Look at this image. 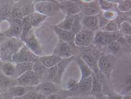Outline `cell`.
I'll return each mask as SVG.
<instances>
[{
  "instance_id": "47",
  "label": "cell",
  "mask_w": 131,
  "mask_h": 99,
  "mask_svg": "<svg viewBox=\"0 0 131 99\" xmlns=\"http://www.w3.org/2000/svg\"><path fill=\"white\" fill-rule=\"evenodd\" d=\"M2 92H4V91H3L1 88H0V94H1V93Z\"/></svg>"
},
{
  "instance_id": "21",
  "label": "cell",
  "mask_w": 131,
  "mask_h": 99,
  "mask_svg": "<svg viewBox=\"0 0 131 99\" xmlns=\"http://www.w3.org/2000/svg\"><path fill=\"white\" fill-rule=\"evenodd\" d=\"M75 62L78 65L80 69L81 73V79H84L89 77L93 74V70L91 69L90 67L82 59L81 57L78 58L75 57Z\"/></svg>"
},
{
  "instance_id": "42",
  "label": "cell",
  "mask_w": 131,
  "mask_h": 99,
  "mask_svg": "<svg viewBox=\"0 0 131 99\" xmlns=\"http://www.w3.org/2000/svg\"><path fill=\"white\" fill-rule=\"evenodd\" d=\"M97 16L99 18V30H100L105 26V25H106L107 24V23L109 22L110 21H109V20H107V19L104 18V17L102 16V14L101 15H100V14H99Z\"/></svg>"
},
{
  "instance_id": "44",
  "label": "cell",
  "mask_w": 131,
  "mask_h": 99,
  "mask_svg": "<svg viewBox=\"0 0 131 99\" xmlns=\"http://www.w3.org/2000/svg\"><path fill=\"white\" fill-rule=\"evenodd\" d=\"M0 99H14L12 96H10L6 91L1 93L0 94Z\"/></svg>"
},
{
  "instance_id": "8",
  "label": "cell",
  "mask_w": 131,
  "mask_h": 99,
  "mask_svg": "<svg viewBox=\"0 0 131 99\" xmlns=\"http://www.w3.org/2000/svg\"><path fill=\"white\" fill-rule=\"evenodd\" d=\"M121 36L119 32H107L102 31H96L93 43L100 45H109Z\"/></svg>"
},
{
  "instance_id": "1",
  "label": "cell",
  "mask_w": 131,
  "mask_h": 99,
  "mask_svg": "<svg viewBox=\"0 0 131 99\" xmlns=\"http://www.w3.org/2000/svg\"><path fill=\"white\" fill-rule=\"evenodd\" d=\"M2 37L3 38H0V53L1 55V60L11 62L12 56L18 52V50L24 45V43L20 39Z\"/></svg>"
},
{
  "instance_id": "19",
  "label": "cell",
  "mask_w": 131,
  "mask_h": 99,
  "mask_svg": "<svg viewBox=\"0 0 131 99\" xmlns=\"http://www.w3.org/2000/svg\"><path fill=\"white\" fill-rule=\"evenodd\" d=\"M61 58L59 57L58 56L54 55H51L49 56H42L39 57L38 61L40 62L43 66L48 68L52 67L55 66V65L58 64L59 62L61 61Z\"/></svg>"
},
{
  "instance_id": "45",
  "label": "cell",
  "mask_w": 131,
  "mask_h": 99,
  "mask_svg": "<svg viewBox=\"0 0 131 99\" xmlns=\"http://www.w3.org/2000/svg\"><path fill=\"white\" fill-rule=\"evenodd\" d=\"M110 99H123V96L119 94H112L108 95Z\"/></svg>"
},
{
  "instance_id": "48",
  "label": "cell",
  "mask_w": 131,
  "mask_h": 99,
  "mask_svg": "<svg viewBox=\"0 0 131 99\" xmlns=\"http://www.w3.org/2000/svg\"><path fill=\"white\" fill-rule=\"evenodd\" d=\"M0 60H1V53H0Z\"/></svg>"
},
{
  "instance_id": "25",
  "label": "cell",
  "mask_w": 131,
  "mask_h": 99,
  "mask_svg": "<svg viewBox=\"0 0 131 99\" xmlns=\"http://www.w3.org/2000/svg\"><path fill=\"white\" fill-rule=\"evenodd\" d=\"M35 1H19L23 17L31 15L35 12Z\"/></svg>"
},
{
  "instance_id": "2",
  "label": "cell",
  "mask_w": 131,
  "mask_h": 99,
  "mask_svg": "<svg viewBox=\"0 0 131 99\" xmlns=\"http://www.w3.org/2000/svg\"><path fill=\"white\" fill-rule=\"evenodd\" d=\"M6 21L8 23L9 25L6 30L1 32V35L6 38L20 39L23 19L9 18Z\"/></svg>"
},
{
  "instance_id": "18",
  "label": "cell",
  "mask_w": 131,
  "mask_h": 99,
  "mask_svg": "<svg viewBox=\"0 0 131 99\" xmlns=\"http://www.w3.org/2000/svg\"><path fill=\"white\" fill-rule=\"evenodd\" d=\"M18 85L16 79L8 77L0 70V88L6 92L11 87Z\"/></svg>"
},
{
  "instance_id": "39",
  "label": "cell",
  "mask_w": 131,
  "mask_h": 99,
  "mask_svg": "<svg viewBox=\"0 0 131 99\" xmlns=\"http://www.w3.org/2000/svg\"><path fill=\"white\" fill-rule=\"evenodd\" d=\"M118 12L116 10H108L102 12V15L104 18L107 19L109 21L115 20L118 15Z\"/></svg>"
},
{
  "instance_id": "5",
  "label": "cell",
  "mask_w": 131,
  "mask_h": 99,
  "mask_svg": "<svg viewBox=\"0 0 131 99\" xmlns=\"http://www.w3.org/2000/svg\"><path fill=\"white\" fill-rule=\"evenodd\" d=\"M60 9L55 1H39L35 4V10L46 16L55 15Z\"/></svg>"
},
{
  "instance_id": "17",
  "label": "cell",
  "mask_w": 131,
  "mask_h": 99,
  "mask_svg": "<svg viewBox=\"0 0 131 99\" xmlns=\"http://www.w3.org/2000/svg\"><path fill=\"white\" fill-rule=\"evenodd\" d=\"M36 87H25L17 85V86L11 87V88L8 89L6 92L10 96H12L13 98L19 97L24 96L26 93L31 91L35 90Z\"/></svg>"
},
{
  "instance_id": "40",
  "label": "cell",
  "mask_w": 131,
  "mask_h": 99,
  "mask_svg": "<svg viewBox=\"0 0 131 99\" xmlns=\"http://www.w3.org/2000/svg\"><path fill=\"white\" fill-rule=\"evenodd\" d=\"M108 47L110 50L114 53H120L122 51V49L124 48V47H122L116 40L112 42L109 45H108Z\"/></svg>"
},
{
  "instance_id": "15",
  "label": "cell",
  "mask_w": 131,
  "mask_h": 99,
  "mask_svg": "<svg viewBox=\"0 0 131 99\" xmlns=\"http://www.w3.org/2000/svg\"><path fill=\"white\" fill-rule=\"evenodd\" d=\"M14 4V1H0V22L10 18Z\"/></svg>"
},
{
  "instance_id": "16",
  "label": "cell",
  "mask_w": 131,
  "mask_h": 99,
  "mask_svg": "<svg viewBox=\"0 0 131 99\" xmlns=\"http://www.w3.org/2000/svg\"><path fill=\"white\" fill-rule=\"evenodd\" d=\"M83 27L96 32L99 30L98 16H84L82 22Z\"/></svg>"
},
{
  "instance_id": "22",
  "label": "cell",
  "mask_w": 131,
  "mask_h": 99,
  "mask_svg": "<svg viewBox=\"0 0 131 99\" xmlns=\"http://www.w3.org/2000/svg\"><path fill=\"white\" fill-rule=\"evenodd\" d=\"M33 65V64L31 62H21V63L15 64V71L13 78L16 79L25 72L32 70Z\"/></svg>"
},
{
  "instance_id": "10",
  "label": "cell",
  "mask_w": 131,
  "mask_h": 99,
  "mask_svg": "<svg viewBox=\"0 0 131 99\" xmlns=\"http://www.w3.org/2000/svg\"><path fill=\"white\" fill-rule=\"evenodd\" d=\"M24 43L31 52L38 57L43 56V52L42 47L37 39L34 32V30L30 31L29 35L27 37Z\"/></svg>"
},
{
  "instance_id": "30",
  "label": "cell",
  "mask_w": 131,
  "mask_h": 99,
  "mask_svg": "<svg viewBox=\"0 0 131 99\" xmlns=\"http://www.w3.org/2000/svg\"><path fill=\"white\" fill-rule=\"evenodd\" d=\"M14 99H46V96L39 93L35 90L31 91L24 96L19 97H15Z\"/></svg>"
},
{
  "instance_id": "37",
  "label": "cell",
  "mask_w": 131,
  "mask_h": 99,
  "mask_svg": "<svg viewBox=\"0 0 131 99\" xmlns=\"http://www.w3.org/2000/svg\"><path fill=\"white\" fill-rule=\"evenodd\" d=\"M119 28L122 33L126 36H130L131 24L129 21H124L119 25Z\"/></svg>"
},
{
  "instance_id": "24",
  "label": "cell",
  "mask_w": 131,
  "mask_h": 99,
  "mask_svg": "<svg viewBox=\"0 0 131 99\" xmlns=\"http://www.w3.org/2000/svg\"><path fill=\"white\" fill-rule=\"evenodd\" d=\"M15 68V64L13 62L0 60V70L8 77L13 78Z\"/></svg>"
},
{
  "instance_id": "26",
  "label": "cell",
  "mask_w": 131,
  "mask_h": 99,
  "mask_svg": "<svg viewBox=\"0 0 131 99\" xmlns=\"http://www.w3.org/2000/svg\"><path fill=\"white\" fill-rule=\"evenodd\" d=\"M92 75L86 78L81 79L80 80L78 81V89L82 93H90L91 88H92Z\"/></svg>"
},
{
  "instance_id": "28",
  "label": "cell",
  "mask_w": 131,
  "mask_h": 99,
  "mask_svg": "<svg viewBox=\"0 0 131 99\" xmlns=\"http://www.w3.org/2000/svg\"><path fill=\"white\" fill-rule=\"evenodd\" d=\"M92 76V88H91L90 93L93 95H96V97H97V96L101 95V93L102 92V82L96 78V76L93 73Z\"/></svg>"
},
{
  "instance_id": "38",
  "label": "cell",
  "mask_w": 131,
  "mask_h": 99,
  "mask_svg": "<svg viewBox=\"0 0 131 99\" xmlns=\"http://www.w3.org/2000/svg\"><path fill=\"white\" fill-rule=\"evenodd\" d=\"M46 69L47 68L45 67L40 62L37 61L33 64L32 70L37 74L42 76Z\"/></svg>"
},
{
  "instance_id": "35",
  "label": "cell",
  "mask_w": 131,
  "mask_h": 99,
  "mask_svg": "<svg viewBox=\"0 0 131 99\" xmlns=\"http://www.w3.org/2000/svg\"><path fill=\"white\" fill-rule=\"evenodd\" d=\"M99 4L101 10L102 11L112 9L116 10L114 8H117V4H114L112 1H99Z\"/></svg>"
},
{
  "instance_id": "23",
  "label": "cell",
  "mask_w": 131,
  "mask_h": 99,
  "mask_svg": "<svg viewBox=\"0 0 131 99\" xmlns=\"http://www.w3.org/2000/svg\"><path fill=\"white\" fill-rule=\"evenodd\" d=\"M32 30L33 27L32 24V15L24 17L23 19L22 32L20 38L21 40L23 42H24L27 37Z\"/></svg>"
},
{
  "instance_id": "11",
  "label": "cell",
  "mask_w": 131,
  "mask_h": 99,
  "mask_svg": "<svg viewBox=\"0 0 131 99\" xmlns=\"http://www.w3.org/2000/svg\"><path fill=\"white\" fill-rule=\"evenodd\" d=\"M79 2L84 16H96L101 13L99 1H80Z\"/></svg>"
},
{
  "instance_id": "43",
  "label": "cell",
  "mask_w": 131,
  "mask_h": 99,
  "mask_svg": "<svg viewBox=\"0 0 131 99\" xmlns=\"http://www.w3.org/2000/svg\"><path fill=\"white\" fill-rule=\"evenodd\" d=\"M46 99H62V98L60 95L58 93H56L47 96Z\"/></svg>"
},
{
  "instance_id": "31",
  "label": "cell",
  "mask_w": 131,
  "mask_h": 99,
  "mask_svg": "<svg viewBox=\"0 0 131 99\" xmlns=\"http://www.w3.org/2000/svg\"><path fill=\"white\" fill-rule=\"evenodd\" d=\"M16 2L14 4L10 18L23 19L24 17L23 15L21 6L19 4V1H16Z\"/></svg>"
},
{
  "instance_id": "32",
  "label": "cell",
  "mask_w": 131,
  "mask_h": 99,
  "mask_svg": "<svg viewBox=\"0 0 131 99\" xmlns=\"http://www.w3.org/2000/svg\"><path fill=\"white\" fill-rule=\"evenodd\" d=\"M47 16L44 15L38 12L35 11L32 14V24L33 28H35L39 26L46 19Z\"/></svg>"
},
{
  "instance_id": "7",
  "label": "cell",
  "mask_w": 131,
  "mask_h": 99,
  "mask_svg": "<svg viewBox=\"0 0 131 99\" xmlns=\"http://www.w3.org/2000/svg\"><path fill=\"white\" fill-rule=\"evenodd\" d=\"M116 58L112 55L102 56L100 57L97 61L99 70L103 74L105 77L109 78L111 72L115 65Z\"/></svg>"
},
{
  "instance_id": "9",
  "label": "cell",
  "mask_w": 131,
  "mask_h": 99,
  "mask_svg": "<svg viewBox=\"0 0 131 99\" xmlns=\"http://www.w3.org/2000/svg\"><path fill=\"white\" fill-rule=\"evenodd\" d=\"M53 55L58 56L61 59L67 58L75 56V52L70 45L59 40L53 50Z\"/></svg>"
},
{
  "instance_id": "41",
  "label": "cell",
  "mask_w": 131,
  "mask_h": 99,
  "mask_svg": "<svg viewBox=\"0 0 131 99\" xmlns=\"http://www.w3.org/2000/svg\"><path fill=\"white\" fill-rule=\"evenodd\" d=\"M78 81H77L74 79H71L68 82V88L69 90H76L78 89Z\"/></svg>"
},
{
  "instance_id": "6",
  "label": "cell",
  "mask_w": 131,
  "mask_h": 99,
  "mask_svg": "<svg viewBox=\"0 0 131 99\" xmlns=\"http://www.w3.org/2000/svg\"><path fill=\"white\" fill-rule=\"evenodd\" d=\"M95 32L83 27L74 36V42L75 45L81 47H88L90 46L93 42Z\"/></svg>"
},
{
  "instance_id": "20",
  "label": "cell",
  "mask_w": 131,
  "mask_h": 99,
  "mask_svg": "<svg viewBox=\"0 0 131 99\" xmlns=\"http://www.w3.org/2000/svg\"><path fill=\"white\" fill-rule=\"evenodd\" d=\"M81 58L90 67L91 69L92 67L95 69L96 66H97L98 56L93 50H89L84 52L82 54Z\"/></svg>"
},
{
  "instance_id": "46",
  "label": "cell",
  "mask_w": 131,
  "mask_h": 99,
  "mask_svg": "<svg viewBox=\"0 0 131 99\" xmlns=\"http://www.w3.org/2000/svg\"><path fill=\"white\" fill-rule=\"evenodd\" d=\"M123 99H131L130 95V94H127L123 96Z\"/></svg>"
},
{
  "instance_id": "14",
  "label": "cell",
  "mask_w": 131,
  "mask_h": 99,
  "mask_svg": "<svg viewBox=\"0 0 131 99\" xmlns=\"http://www.w3.org/2000/svg\"><path fill=\"white\" fill-rule=\"evenodd\" d=\"M75 56L72 57L67 58H62L61 59L59 63L56 65L57 70H58V73H57V77L55 83L60 86L61 84V81L62 79V76L63 75V74L65 72V70L67 68L68 66L70 63L71 62L74 60Z\"/></svg>"
},
{
  "instance_id": "36",
  "label": "cell",
  "mask_w": 131,
  "mask_h": 99,
  "mask_svg": "<svg viewBox=\"0 0 131 99\" xmlns=\"http://www.w3.org/2000/svg\"><path fill=\"white\" fill-rule=\"evenodd\" d=\"M82 28H83V25H82L81 21V18L78 14H77V15H75L74 21L70 32H72L74 35H75L77 33L79 32Z\"/></svg>"
},
{
  "instance_id": "3",
  "label": "cell",
  "mask_w": 131,
  "mask_h": 99,
  "mask_svg": "<svg viewBox=\"0 0 131 99\" xmlns=\"http://www.w3.org/2000/svg\"><path fill=\"white\" fill-rule=\"evenodd\" d=\"M38 58L39 57L31 52L24 44L23 46L18 50V52L12 56L11 62L14 64L21 62H31L34 64L38 61Z\"/></svg>"
},
{
  "instance_id": "33",
  "label": "cell",
  "mask_w": 131,
  "mask_h": 99,
  "mask_svg": "<svg viewBox=\"0 0 131 99\" xmlns=\"http://www.w3.org/2000/svg\"><path fill=\"white\" fill-rule=\"evenodd\" d=\"M101 31L107 32H119L120 31L119 25L114 20L110 21L107 24L100 30Z\"/></svg>"
},
{
  "instance_id": "34",
  "label": "cell",
  "mask_w": 131,
  "mask_h": 99,
  "mask_svg": "<svg viewBox=\"0 0 131 99\" xmlns=\"http://www.w3.org/2000/svg\"><path fill=\"white\" fill-rule=\"evenodd\" d=\"M117 8L119 12L122 13H127L131 9L130 0H122L119 1L117 4Z\"/></svg>"
},
{
  "instance_id": "12",
  "label": "cell",
  "mask_w": 131,
  "mask_h": 99,
  "mask_svg": "<svg viewBox=\"0 0 131 99\" xmlns=\"http://www.w3.org/2000/svg\"><path fill=\"white\" fill-rule=\"evenodd\" d=\"M37 91L41 93L45 96L58 93L59 91V86L56 83L50 81L42 82L36 87Z\"/></svg>"
},
{
  "instance_id": "29",
  "label": "cell",
  "mask_w": 131,
  "mask_h": 99,
  "mask_svg": "<svg viewBox=\"0 0 131 99\" xmlns=\"http://www.w3.org/2000/svg\"><path fill=\"white\" fill-rule=\"evenodd\" d=\"M57 73H58V70H57L56 65L52 67L48 68L46 70L42 75V82L50 81L55 83L57 77Z\"/></svg>"
},
{
  "instance_id": "13",
  "label": "cell",
  "mask_w": 131,
  "mask_h": 99,
  "mask_svg": "<svg viewBox=\"0 0 131 99\" xmlns=\"http://www.w3.org/2000/svg\"><path fill=\"white\" fill-rule=\"evenodd\" d=\"M53 30L58 35L59 40L67 42L73 48H75V45L74 42V38L75 35H74L72 32H71L70 31L61 30L60 28L56 27L55 25L53 27Z\"/></svg>"
},
{
  "instance_id": "27",
  "label": "cell",
  "mask_w": 131,
  "mask_h": 99,
  "mask_svg": "<svg viewBox=\"0 0 131 99\" xmlns=\"http://www.w3.org/2000/svg\"><path fill=\"white\" fill-rule=\"evenodd\" d=\"M75 15H67L65 19L59 23L55 25V26L67 31H71L74 21Z\"/></svg>"
},
{
  "instance_id": "4",
  "label": "cell",
  "mask_w": 131,
  "mask_h": 99,
  "mask_svg": "<svg viewBox=\"0 0 131 99\" xmlns=\"http://www.w3.org/2000/svg\"><path fill=\"white\" fill-rule=\"evenodd\" d=\"M19 86L36 87L42 82V76L37 74L32 70L25 72L16 79Z\"/></svg>"
}]
</instances>
